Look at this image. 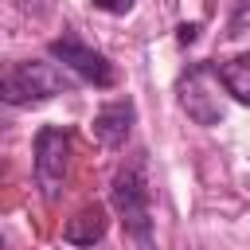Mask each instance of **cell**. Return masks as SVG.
I'll return each mask as SVG.
<instances>
[{
    "mask_svg": "<svg viewBox=\"0 0 250 250\" xmlns=\"http://www.w3.org/2000/svg\"><path fill=\"white\" fill-rule=\"evenodd\" d=\"M66 90H70V82L55 62H12L0 70V102L4 105H39Z\"/></svg>",
    "mask_w": 250,
    "mask_h": 250,
    "instance_id": "cell-1",
    "label": "cell"
},
{
    "mask_svg": "<svg viewBox=\"0 0 250 250\" xmlns=\"http://www.w3.org/2000/svg\"><path fill=\"white\" fill-rule=\"evenodd\" d=\"M66 176H70V133L59 125H43L35 133V180L47 203L62 195Z\"/></svg>",
    "mask_w": 250,
    "mask_h": 250,
    "instance_id": "cell-2",
    "label": "cell"
},
{
    "mask_svg": "<svg viewBox=\"0 0 250 250\" xmlns=\"http://www.w3.org/2000/svg\"><path fill=\"white\" fill-rule=\"evenodd\" d=\"M109 203H113V211L121 215L125 230H129L137 242L148 246V238H152V215H148V188H145L141 168H121V172L113 176V184H109Z\"/></svg>",
    "mask_w": 250,
    "mask_h": 250,
    "instance_id": "cell-3",
    "label": "cell"
},
{
    "mask_svg": "<svg viewBox=\"0 0 250 250\" xmlns=\"http://www.w3.org/2000/svg\"><path fill=\"white\" fill-rule=\"evenodd\" d=\"M47 51H51V59H55V62H62L66 70H74V74H78L82 82H90V86H113V82H117L113 62H109L102 51L86 47L82 39H74V35L55 39Z\"/></svg>",
    "mask_w": 250,
    "mask_h": 250,
    "instance_id": "cell-4",
    "label": "cell"
},
{
    "mask_svg": "<svg viewBox=\"0 0 250 250\" xmlns=\"http://www.w3.org/2000/svg\"><path fill=\"white\" fill-rule=\"evenodd\" d=\"M180 105H184L188 117H195L199 125H219V121H223L219 94L211 90V66H195V70L180 82Z\"/></svg>",
    "mask_w": 250,
    "mask_h": 250,
    "instance_id": "cell-5",
    "label": "cell"
},
{
    "mask_svg": "<svg viewBox=\"0 0 250 250\" xmlns=\"http://www.w3.org/2000/svg\"><path fill=\"white\" fill-rule=\"evenodd\" d=\"M133 121H137V109H133V102L125 98V102H109V105H102L98 113H94V141L98 145H105V148H121L125 141H129V129H133Z\"/></svg>",
    "mask_w": 250,
    "mask_h": 250,
    "instance_id": "cell-6",
    "label": "cell"
},
{
    "mask_svg": "<svg viewBox=\"0 0 250 250\" xmlns=\"http://www.w3.org/2000/svg\"><path fill=\"white\" fill-rule=\"evenodd\" d=\"M105 227H109L105 207H102V203H90V207H82L74 219H66L62 238H66L70 246H94V242L105 238Z\"/></svg>",
    "mask_w": 250,
    "mask_h": 250,
    "instance_id": "cell-7",
    "label": "cell"
},
{
    "mask_svg": "<svg viewBox=\"0 0 250 250\" xmlns=\"http://www.w3.org/2000/svg\"><path fill=\"white\" fill-rule=\"evenodd\" d=\"M215 70H219L227 94H230L234 102H246V105H250V55H234V59H227V62L215 66Z\"/></svg>",
    "mask_w": 250,
    "mask_h": 250,
    "instance_id": "cell-8",
    "label": "cell"
},
{
    "mask_svg": "<svg viewBox=\"0 0 250 250\" xmlns=\"http://www.w3.org/2000/svg\"><path fill=\"white\" fill-rule=\"evenodd\" d=\"M90 4L102 8V12H109V16H125V12H133L137 0H90Z\"/></svg>",
    "mask_w": 250,
    "mask_h": 250,
    "instance_id": "cell-9",
    "label": "cell"
},
{
    "mask_svg": "<svg viewBox=\"0 0 250 250\" xmlns=\"http://www.w3.org/2000/svg\"><path fill=\"white\" fill-rule=\"evenodd\" d=\"M195 31H199V23H180V35H176V39H180V43H191Z\"/></svg>",
    "mask_w": 250,
    "mask_h": 250,
    "instance_id": "cell-10",
    "label": "cell"
},
{
    "mask_svg": "<svg viewBox=\"0 0 250 250\" xmlns=\"http://www.w3.org/2000/svg\"><path fill=\"white\" fill-rule=\"evenodd\" d=\"M0 246H4V238H0Z\"/></svg>",
    "mask_w": 250,
    "mask_h": 250,
    "instance_id": "cell-11",
    "label": "cell"
}]
</instances>
